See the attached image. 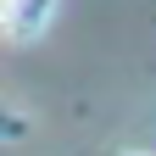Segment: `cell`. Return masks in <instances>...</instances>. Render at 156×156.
Returning <instances> with one entry per match:
<instances>
[{"mask_svg": "<svg viewBox=\"0 0 156 156\" xmlns=\"http://www.w3.org/2000/svg\"><path fill=\"white\" fill-rule=\"evenodd\" d=\"M11 11H17V0H0V17H11Z\"/></svg>", "mask_w": 156, "mask_h": 156, "instance_id": "cell-1", "label": "cell"}]
</instances>
